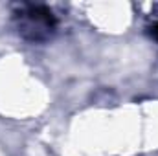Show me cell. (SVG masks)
Segmentation results:
<instances>
[{
  "instance_id": "cell-1",
  "label": "cell",
  "mask_w": 158,
  "mask_h": 156,
  "mask_svg": "<svg viewBox=\"0 0 158 156\" xmlns=\"http://www.w3.org/2000/svg\"><path fill=\"white\" fill-rule=\"evenodd\" d=\"M153 33H155V37L158 39V26H155V30H153Z\"/></svg>"
}]
</instances>
